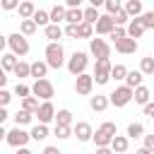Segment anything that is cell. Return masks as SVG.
<instances>
[{
	"instance_id": "3957f363",
	"label": "cell",
	"mask_w": 154,
	"mask_h": 154,
	"mask_svg": "<svg viewBox=\"0 0 154 154\" xmlns=\"http://www.w3.org/2000/svg\"><path fill=\"white\" fill-rule=\"evenodd\" d=\"M108 99H111V103L116 106V108H123V106H128L132 99H135V89H130V87H116L111 94H108Z\"/></svg>"
},
{
	"instance_id": "b9f144b4",
	"label": "cell",
	"mask_w": 154,
	"mask_h": 154,
	"mask_svg": "<svg viewBox=\"0 0 154 154\" xmlns=\"http://www.w3.org/2000/svg\"><path fill=\"white\" fill-rule=\"evenodd\" d=\"M113 22H116V26H123V24H128V22H132V19L128 17V12H125V10H120V12L113 17Z\"/></svg>"
},
{
	"instance_id": "52a82bcc",
	"label": "cell",
	"mask_w": 154,
	"mask_h": 154,
	"mask_svg": "<svg viewBox=\"0 0 154 154\" xmlns=\"http://www.w3.org/2000/svg\"><path fill=\"white\" fill-rule=\"evenodd\" d=\"M7 46H10V48H12V53H14V55H19V58L29 53V41H26V36H22L19 31L7 36Z\"/></svg>"
},
{
	"instance_id": "f907efd6",
	"label": "cell",
	"mask_w": 154,
	"mask_h": 154,
	"mask_svg": "<svg viewBox=\"0 0 154 154\" xmlns=\"http://www.w3.org/2000/svg\"><path fill=\"white\" fill-rule=\"evenodd\" d=\"M43 154H63V152H60L58 147H46V149H43Z\"/></svg>"
},
{
	"instance_id": "4316f807",
	"label": "cell",
	"mask_w": 154,
	"mask_h": 154,
	"mask_svg": "<svg viewBox=\"0 0 154 154\" xmlns=\"http://www.w3.org/2000/svg\"><path fill=\"white\" fill-rule=\"evenodd\" d=\"M34 22H36V26H48V24H51V12H46V10H36Z\"/></svg>"
},
{
	"instance_id": "83f0119b",
	"label": "cell",
	"mask_w": 154,
	"mask_h": 154,
	"mask_svg": "<svg viewBox=\"0 0 154 154\" xmlns=\"http://www.w3.org/2000/svg\"><path fill=\"white\" fill-rule=\"evenodd\" d=\"M36 31V22L34 19H22V24H19V34L22 36H31Z\"/></svg>"
},
{
	"instance_id": "4fadbf2b",
	"label": "cell",
	"mask_w": 154,
	"mask_h": 154,
	"mask_svg": "<svg viewBox=\"0 0 154 154\" xmlns=\"http://www.w3.org/2000/svg\"><path fill=\"white\" fill-rule=\"evenodd\" d=\"M123 10L128 12L130 19H140V17L144 14V10H142V0H128V2L123 5Z\"/></svg>"
},
{
	"instance_id": "836d02e7",
	"label": "cell",
	"mask_w": 154,
	"mask_h": 154,
	"mask_svg": "<svg viewBox=\"0 0 154 154\" xmlns=\"http://www.w3.org/2000/svg\"><path fill=\"white\" fill-rule=\"evenodd\" d=\"M14 75L22 79V77H31V65L29 63H24V60H19L17 63V67H14Z\"/></svg>"
},
{
	"instance_id": "cb8c5ba5",
	"label": "cell",
	"mask_w": 154,
	"mask_h": 154,
	"mask_svg": "<svg viewBox=\"0 0 154 154\" xmlns=\"http://www.w3.org/2000/svg\"><path fill=\"white\" fill-rule=\"evenodd\" d=\"M142 72L140 70H132V72H128V77H125V87H130V89H137V87H142Z\"/></svg>"
},
{
	"instance_id": "ab89813d",
	"label": "cell",
	"mask_w": 154,
	"mask_h": 154,
	"mask_svg": "<svg viewBox=\"0 0 154 154\" xmlns=\"http://www.w3.org/2000/svg\"><path fill=\"white\" fill-rule=\"evenodd\" d=\"M14 94L24 101V99H29V94H31V89L26 87V84H22V82H17V87H14Z\"/></svg>"
},
{
	"instance_id": "603a6c76",
	"label": "cell",
	"mask_w": 154,
	"mask_h": 154,
	"mask_svg": "<svg viewBox=\"0 0 154 154\" xmlns=\"http://www.w3.org/2000/svg\"><path fill=\"white\" fill-rule=\"evenodd\" d=\"M65 22H67V24H75V26H79V24L84 22V10H82V7H77V10H67V17H65Z\"/></svg>"
},
{
	"instance_id": "681fc988",
	"label": "cell",
	"mask_w": 154,
	"mask_h": 154,
	"mask_svg": "<svg viewBox=\"0 0 154 154\" xmlns=\"http://www.w3.org/2000/svg\"><path fill=\"white\" fill-rule=\"evenodd\" d=\"M14 7H19L14 0H5V2H2V10H14Z\"/></svg>"
},
{
	"instance_id": "f5cc1de1",
	"label": "cell",
	"mask_w": 154,
	"mask_h": 154,
	"mask_svg": "<svg viewBox=\"0 0 154 154\" xmlns=\"http://www.w3.org/2000/svg\"><path fill=\"white\" fill-rule=\"evenodd\" d=\"M135 154H154V152H149V149H144V147H140V149H137Z\"/></svg>"
},
{
	"instance_id": "d6986e66",
	"label": "cell",
	"mask_w": 154,
	"mask_h": 154,
	"mask_svg": "<svg viewBox=\"0 0 154 154\" xmlns=\"http://www.w3.org/2000/svg\"><path fill=\"white\" fill-rule=\"evenodd\" d=\"M63 34H65V29H60V24H48L46 26V38L51 43H58V38H63Z\"/></svg>"
},
{
	"instance_id": "d6a6232c",
	"label": "cell",
	"mask_w": 154,
	"mask_h": 154,
	"mask_svg": "<svg viewBox=\"0 0 154 154\" xmlns=\"http://www.w3.org/2000/svg\"><path fill=\"white\" fill-rule=\"evenodd\" d=\"M99 19H101V14H99L96 7H87V10H84V22H87V24H94V26H96Z\"/></svg>"
},
{
	"instance_id": "44dd1931",
	"label": "cell",
	"mask_w": 154,
	"mask_h": 154,
	"mask_svg": "<svg viewBox=\"0 0 154 154\" xmlns=\"http://www.w3.org/2000/svg\"><path fill=\"white\" fill-rule=\"evenodd\" d=\"M128 137H123V135H116L113 137V142H111V149H113V154H125L128 152Z\"/></svg>"
},
{
	"instance_id": "ba28073f",
	"label": "cell",
	"mask_w": 154,
	"mask_h": 154,
	"mask_svg": "<svg viewBox=\"0 0 154 154\" xmlns=\"http://www.w3.org/2000/svg\"><path fill=\"white\" fill-rule=\"evenodd\" d=\"M31 94H34L36 99L51 101V99L55 96V89H53V84H51L48 79H38V82H34V87H31Z\"/></svg>"
},
{
	"instance_id": "f1b7e54d",
	"label": "cell",
	"mask_w": 154,
	"mask_h": 154,
	"mask_svg": "<svg viewBox=\"0 0 154 154\" xmlns=\"http://www.w3.org/2000/svg\"><path fill=\"white\" fill-rule=\"evenodd\" d=\"M135 101H137V103H142V106H147V103H149V89H147L144 84L135 89Z\"/></svg>"
},
{
	"instance_id": "484cf974",
	"label": "cell",
	"mask_w": 154,
	"mask_h": 154,
	"mask_svg": "<svg viewBox=\"0 0 154 154\" xmlns=\"http://www.w3.org/2000/svg\"><path fill=\"white\" fill-rule=\"evenodd\" d=\"M17 55L14 53H5L2 55V72H14V67H17Z\"/></svg>"
},
{
	"instance_id": "db71d44e",
	"label": "cell",
	"mask_w": 154,
	"mask_h": 154,
	"mask_svg": "<svg viewBox=\"0 0 154 154\" xmlns=\"http://www.w3.org/2000/svg\"><path fill=\"white\" fill-rule=\"evenodd\" d=\"M17 154H34V152H29L26 147H22V149H17Z\"/></svg>"
},
{
	"instance_id": "7a4b0ae2",
	"label": "cell",
	"mask_w": 154,
	"mask_h": 154,
	"mask_svg": "<svg viewBox=\"0 0 154 154\" xmlns=\"http://www.w3.org/2000/svg\"><path fill=\"white\" fill-rule=\"evenodd\" d=\"M46 63H48V67H53V70H60V67H63V63H65V51H63L60 43H48V46H46Z\"/></svg>"
},
{
	"instance_id": "1f68e13d",
	"label": "cell",
	"mask_w": 154,
	"mask_h": 154,
	"mask_svg": "<svg viewBox=\"0 0 154 154\" xmlns=\"http://www.w3.org/2000/svg\"><path fill=\"white\" fill-rule=\"evenodd\" d=\"M140 72L142 75H154V58L152 55H147V58L140 60Z\"/></svg>"
},
{
	"instance_id": "e0dca14e",
	"label": "cell",
	"mask_w": 154,
	"mask_h": 154,
	"mask_svg": "<svg viewBox=\"0 0 154 154\" xmlns=\"http://www.w3.org/2000/svg\"><path fill=\"white\" fill-rule=\"evenodd\" d=\"M17 10H19V17H22V19H34V14H36V10H38V7H36L34 2L24 0V2H19V7H17Z\"/></svg>"
},
{
	"instance_id": "9a60e30c",
	"label": "cell",
	"mask_w": 154,
	"mask_h": 154,
	"mask_svg": "<svg viewBox=\"0 0 154 154\" xmlns=\"http://www.w3.org/2000/svg\"><path fill=\"white\" fill-rule=\"evenodd\" d=\"M108 103H111V99H108V96H103V94L89 96V108H91V111H96V113H103V111L108 108Z\"/></svg>"
},
{
	"instance_id": "8d00e7d4",
	"label": "cell",
	"mask_w": 154,
	"mask_h": 154,
	"mask_svg": "<svg viewBox=\"0 0 154 154\" xmlns=\"http://www.w3.org/2000/svg\"><path fill=\"white\" fill-rule=\"evenodd\" d=\"M142 132H144V125L142 123H130L128 125V137H142Z\"/></svg>"
},
{
	"instance_id": "8992f818",
	"label": "cell",
	"mask_w": 154,
	"mask_h": 154,
	"mask_svg": "<svg viewBox=\"0 0 154 154\" xmlns=\"http://www.w3.org/2000/svg\"><path fill=\"white\" fill-rule=\"evenodd\" d=\"M31 140V132H24L22 128H12L10 132H7V137H5V142L10 144V147H14V149H22V147H26V142Z\"/></svg>"
},
{
	"instance_id": "11a10c76",
	"label": "cell",
	"mask_w": 154,
	"mask_h": 154,
	"mask_svg": "<svg viewBox=\"0 0 154 154\" xmlns=\"http://www.w3.org/2000/svg\"><path fill=\"white\" fill-rule=\"evenodd\" d=\"M41 154H43V152H41Z\"/></svg>"
},
{
	"instance_id": "d4e9b609",
	"label": "cell",
	"mask_w": 154,
	"mask_h": 154,
	"mask_svg": "<svg viewBox=\"0 0 154 154\" xmlns=\"http://www.w3.org/2000/svg\"><path fill=\"white\" fill-rule=\"evenodd\" d=\"M70 123H72V113H70L67 108H60V111L55 113V125H60V128H70Z\"/></svg>"
},
{
	"instance_id": "8fae6325",
	"label": "cell",
	"mask_w": 154,
	"mask_h": 154,
	"mask_svg": "<svg viewBox=\"0 0 154 154\" xmlns=\"http://www.w3.org/2000/svg\"><path fill=\"white\" fill-rule=\"evenodd\" d=\"M36 118H38L41 125H48L51 120H55V108H53V103H51V101H43V103L38 106V111H36Z\"/></svg>"
},
{
	"instance_id": "7c38bea8",
	"label": "cell",
	"mask_w": 154,
	"mask_h": 154,
	"mask_svg": "<svg viewBox=\"0 0 154 154\" xmlns=\"http://www.w3.org/2000/svg\"><path fill=\"white\" fill-rule=\"evenodd\" d=\"M72 130H75V137H77L79 142H89V140H94V130H91V125H89V123H84V120H82V123H77Z\"/></svg>"
},
{
	"instance_id": "d590c367",
	"label": "cell",
	"mask_w": 154,
	"mask_h": 154,
	"mask_svg": "<svg viewBox=\"0 0 154 154\" xmlns=\"http://www.w3.org/2000/svg\"><path fill=\"white\" fill-rule=\"evenodd\" d=\"M128 72H130V70H128L125 65H113L111 79H116V82H118V79H125V77H128Z\"/></svg>"
},
{
	"instance_id": "9c48e42d",
	"label": "cell",
	"mask_w": 154,
	"mask_h": 154,
	"mask_svg": "<svg viewBox=\"0 0 154 154\" xmlns=\"http://www.w3.org/2000/svg\"><path fill=\"white\" fill-rule=\"evenodd\" d=\"M89 51H91V55H94L96 60H103V58L111 55V46H108L103 38H91V41H89Z\"/></svg>"
},
{
	"instance_id": "ffe728a7",
	"label": "cell",
	"mask_w": 154,
	"mask_h": 154,
	"mask_svg": "<svg viewBox=\"0 0 154 154\" xmlns=\"http://www.w3.org/2000/svg\"><path fill=\"white\" fill-rule=\"evenodd\" d=\"M46 72H48V63H43V60L31 63V77H36V82L38 79H46Z\"/></svg>"
},
{
	"instance_id": "2e32d148",
	"label": "cell",
	"mask_w": 154,
	"mask_h": 154,
	"mask_svg": "<svg viewBox=\"0 0 154 154\" xmlns=\"http://www.w3.org/2000/svg\"><path fill=\"white\" fill-rule=\"evenodd\" d=\"M116 51L123 53V55H130V53L137 51V41L135 38H120V41H116Z\"/></svg>"
},
{
	"instance_id": "60d3db41",
	"label": "cell",
	"mask_w": 154,
	"mask_h": 154,
	"mask_svg": "<svg viewBox=\"0 0 154 154\" xmlns=\"http://www.w3.org/2000/svg\"><path fill=\"white\" fill-rule=\"evenodd\" d=\"M72 135H75L72 128H60V125H55V137H58V140H67V137H72Z\"/></svg>"
},
{
	"instance_id": "7402d4cb",
	"label": "cell",
	"mask_w": 154,
	"mask_h": 154,
	"mask_svg": "<svg viewBox=\"0 0 154 154\" xmlns=\"http://www.w3.org/2000/svg\"><path fill=\"white\" fill-rule=\"evenodd\" d=\"M65 17H67V7H63V5L51 7V24H60V22H65Z\"/></svg>"
},
{
	"instance_id": "7bdbcfd3",
	"label": "cell",
	"mask_w": 154,
	"mask_h": 154,
	"mask_svg": "<svg viewBox=\"0 0 154 154\" xmlns=\"http://www.w3.org/2000/svg\"><path fill=\"white\" fill-rule=\"evenodd\" d=\"M111 38H113V43H116V41H120V38H128V29H123V26H116V29L111 31Z\"/></svg>"
},
{
	"instance_id": "277c9868",
	"label": "cell",
	"mask_w": 154,
	"mask_h": 154,
	"mask_svg": "<svg viewBox=\"0 0 154 154\" xmlns=\"http://www.w3.org/2000/svg\"><path fill=\"white\" fill-rule=\"evenodd\" d=\"M87 65H89V58H87V53H82V51H75V53L70 55V60H67V70H70V75H75V77L84 75Z\"/></svg>"
},
{
	"instance_id": "ee69618b",
	"label": "cell",
	"mask_w": 154,
	"mask_h": 154,
	"mask_svg": "<svg viewBox=\"0 0 154 154\" xmlns=\"http://www.w3.org/2000/svg\"><path fill=\"white\" fill-rule=\"evenodd\" d=\"M140 22L144 24V29H154V12H144L140 17Z\"/></svg>"
},
{
	"instance_id": "6da1fadb",
	"label": "cell",
	"mask_w": 154,
	"mask_h": 154,
	"mask_svg": "<svg viewBox=\"0 0 154 154\" xmlns=\"http://www.w3.org/2000/svg\"><path fill=\"white\" fill-rule=\"evenodd\" d=\"M116 135H118V128H116V123H111V120L101 123V125L96 128V132H94L96 149H99V147H111V142H113V137H116Z\"/></svg>"
},
{
	"instance_id": "74e56055",
	"label": "cell",
	"mask_w": 154,
	"mask_h": 154,
	"mask_svg": "<svg viewBox=\"0 0 154 154\" xmlns=\"http://www.w3.org/2000/svg\"><path fill=\"white\" fill-rule=\"evenodd\" d=\"M123 10V5H120V0H106V12L111 14V17H116L118 12Z\"/></svg>"
},
{
	"instance_id": "f6af8a7d",
	"label": "cell",
	"mask_w": 154,
	"mask_h": 154,
	"mask_svg": "<svg viewBox=\"0 0 154 154\" xmlns=\"http://www.w3.org/2000/svg\"><path fill=\"white\" fill-rule=\"evenodd\" d=\"M65 36H70V38H79V26L67 24V26H65Z\"/></svg>"
},
{
	"instance_id": "f546056e",
	"label": "cell",
	"mask_w": 154,
	"mask_h": 154,
	"mask_svg": "<svg viewBox=\"0 0 154 154\" xmlns=\"http://www.w3.org/2000/svg\"><path fill=\"white\" fill-rule=\"evenodd\" d=\"M31 118H34V113H29V111H24V108L14 113V123H17V128H19V125H29Z\"/></svg>"
},
{
	"instance_id": "ac0fdd59",
	"label": "cell",
	"mask_w": 154,
	"mask_h": 154,
	"mask_svg": "<svg viewBox=\"0 0 154 154\" xmlns=\"http://www.w3.org/2000/svg\"><path fill=\"white\" fill-rule=\"evenodd\" d=\"M144 31H147V29H144V24H142L140 19H132V22L128 24V38H135V41H137Z\"/></svg>"
},
{
	"instance_id": "7dc6e473",
	"label": "cell",
	"mask_w": 154,
	"mask_h": 154,
	"mask_svg": "<svg viewBox=\"0 0 154 154\" xmlns=\"http://www.w3.org/2000/svg\"><path fill=\"white\" fill-rule=\"evenodd\" d=\"M144 149L154 152V135H144Z\"/></svg>"
},
{
	"instance_id": "bcb514c9",
	"label": "cell",
	"mask_w": 154,
	"mask_h": 154,
	"mask_svg": "<svg viewBox=\"0 0 154 154\" xmlns=\"http://www.w3.org/2000/svg\"><path fill=\"white\" fill-rule=\"evenodd\" d=\"M10 99H12V94H10V91H7V89H2V91H0V106H2V108H5V106H7V103H10Z\"/></svg>"
},
{
	"instance_id": "f35d334b",
	"label": "cell",
	"mask_w": 154,
	"mask_h": 154,
	"mask_svg": "<svg viewBox=\"0 0 154 154\" xmlns=\"http://www.w3.org/2000/svg\"><path fill=\"white\" fill-rule=\"evenodd\" d=\"M91 36H94V24L82 22V24H79V38H89V41H91Z\"/></svg>"
},
{
	"instance_id": "4dcf8cb0",
	"label": "cell",
	"mask_w": 154,
	"mask_h": 154,
	"mask_svg": "<svg viewBox=\"0 0 154 154\" xmlns=\"http://www.w3.org/2000/svg\"><path fill=\"white\" fill-rule=\"evenodd\" d=\"M46 137H48V128H46V125H41V123H38V125H34V128H31V140L41 142V140H46Z\"/></svg>"
},
{
	"instance_id": "e575fe53",
	"label": "cell",
	"mask_w": 154,
	"mask_h": 154,
	"mask_svg": "<svg viewBox=\"0 0 154 154\" xmlns=\"http://www.w3.org/2000/svg\"><path fill=\"white\" fill-rule=\"evenodd\" d=\"M38 106H41V103H38V99H36V96H29V99H24V101H22V108H24V111H29V113H34V116H36Z\"/></svg>"
},
{
	"instance_id": "c3c4849f",
	"label": "cell",
	"mask_w": 154,
	"mask_h": 154,
	"mask_svg": "<svg viewBox=\"0 0 154 154\" xmlns=\"http://www.w3.org/2000/svg\"><path fill=\"white\" fill-rule=\"evenodd\" d=\"M144 116H149V118L154 120V103H152V101H149V103L144 106Z\"/></svg>"
},
{
	"instance_id": "5bb4252c",
	"label": "cell",
	"mask_w": 154,
	"mask_h": 154,
	"mask_svg": "<svg viewBox=\"0 0 154 154\" xmlns=\"http://www.w3.org/2000/svg\"><path fill=\"white\" fill-rule=\"evenodd\" d=\"M94 29H96V34H108V36H111V31L116 29V22H113L111 14H101V19L96 22Z\"/></svg>"
},
{
	"instance_id": "30bf717a",
	"label": "cell",
	"mask_w": 154,
	"mask_h": 154,
	"mask_svg": "<svg viewBox=\"0 0 154 154\" xmlns=\"http://www.w3.org/2000/svg\"><path fill=\"white\" fill-rule=\"evenodd\" d=\"M91 87H94V75H79L77 79H75V91L77 94H82V96H89L91 94Z\"/></svg>"
},
{
	"instance_id": "5b68a950",
	"label": "cell",
	"mask_w": 154,
	"mask_h": 154,
	"mask_svg": "<svg viewBox=\"0 0 154 154\" xmlns=\"http://www.w3.org/2000/svg\"><path fill=\"white\" fill-rule=\"evenodd\" d=\"M111 72H113V65H111L108 58L94 63V82H96V84H106V82L111 79Z\"/></svg>"
},
{
	"instance_id": "816d5d0a",
	"label": "cell",
	"mask_w": 154,
	"mask_h": 154,
	"mask_svg": "<svg viewBox=\"0 0 154 154\" xmlns=\"http://www.w3.org/2000/svg\"><path fill=\"white\" fill-rule=\"evenodd\" d=\"M94 154H113V149H111V147H99Z\"/></svg>"
}]
</instances>
